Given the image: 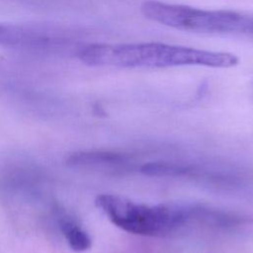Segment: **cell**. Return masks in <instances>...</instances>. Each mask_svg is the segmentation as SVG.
Returning a JSON list of instances; mask_svg holds the SVG:
<instances>
[{
  "label": "cell",
  "mask_w": 253,
  "mask_h": 253,
  "mask_svg": "<svg viewBox=\"0 0 253 253\" xmlns=\"http://www.w3.org/2000/svg\"><path fill=\"white\" fill-rule=\"evenodd\" d=\"M77 56L90 66L121 68H163L186 65L229 68L239 62V58L230 52L155 42H94L80 47Z\"/></svg>",
  "instance_id": "obj_1"
},
{
  "label": "cell",
  "mask_w": 253,
  "mask_h": 253,
  "mask_svg": "<svg viewBox=\"0 0 253 253\" xmlns=\"http://www.w3.org/2000/svg\"><path fill=\"white\" fill-rule=\"evenodd\" d=\"M141 172L147 175L155 176H174L186 173L187 170L184 167H181L172 163L165 162H154L148 163L141 167Z\"/></svg>",
  "instance_id": "obj_7"
},
{
  "label": "cell",
  "mask_w": 253,
  "mask_h": 253,
  "mask_svg": "<svg viewBox=\"0 0 253 253\" xmlns=\"http://www.w3.org/2000/svg\"><path fill=\"white\" fill-rule=\"evenodd\" d=\"M58 225L72 250L82 252L91 247V238L74 220L62 216L58 221Z\"/></svg>",
  "instance_id": "obj_5"
},
{
  "label": "cell",
  "mask_w": 253,
  "mask_h": 253,
  "mask_svg": "<svg viewBox=\"0 0 253 253\" xmlns=\"http://www.w3.org/2000/svg\"><path fill=\"white\" fill-rule=\"evenodd\" d=\"M126 157L119 153L107 151H78L69 155L66 164L71 167H90L122 163Z\"/></svg>",
  "instance_id": "obj_4"
},
{
  "label": "cell",
  "mask_w": 253,
  "mask_h": 253,
  "mask_svg": "<svg viewBox=\"0 0 253 253\" xmlns=\"http://www.w3.org/2000/svg\"><path fill=\"white\" fill-rule=\"evenodd\" d=\"M143 16L176 30L217 35L253 36V17L229 10H205L149 0L141 4Z\"/></svg>",
  "instance_id": "obj_3"
},
{
  "label": "cell",
  "mask_w": 253,
  "mask_h": 253,
  "mask_svg": "<svg viewBox=\"0 0 253 253\" xmlns=\"http://www.w3.org/2000/svg\"><path fill=\"white\" fill-rule=\"evenodd\" d=\"M95 204L118 227L146 236L168 233L193 217L202 218L204 212V209L175 205L146 206L109 194L99 195Z\"/></svg>",
  "instance_id": "obj_2"
},
{
  "label": "cell",
  "mask_w": 253,
  "mask_h": 253,
  "mask_svg": "<svg viewBox=\"0 0 253 253\" xmlns=\"http://www.w3.org/2000/svg\"><path fill=\"white\" fill-rule=\"evenodd\" d=\"M28 41L27 32L21 27L0 23V44L16 46Z\"/></svg>",
  "instance_id": "obj_6"
}]
</instances>
